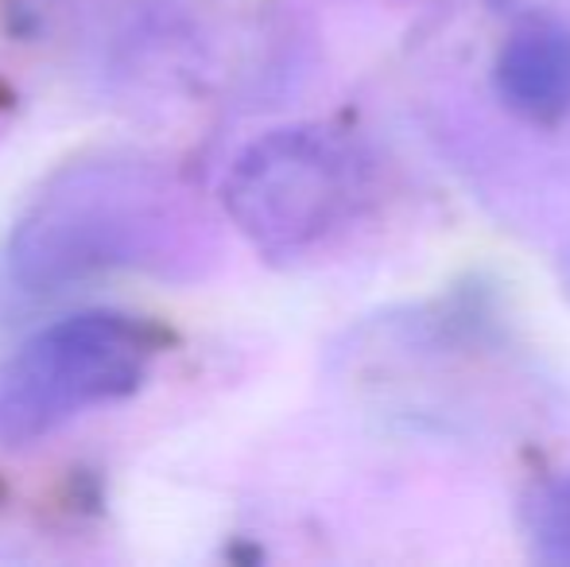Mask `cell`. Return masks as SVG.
Instances as JSON below:
<instances>
[{
	"mask_svg": "<svg viewBox=\"0 0 570 567\" xmlns=\"http://www.w3.org/2000/svg\"><path fill=\"white\" fill-rule=\"evenodd\" d=\"M156 342L120 311H82L36 331L0 365V443L23 447L148 381Z\"/></svg>",
	"mask_w": 570,
	"mask_h": 567,
	"instance_id": "6da1fadb",
	"label": "cell"
},
{
	"mask_svg": "<svg viewBox=\"0 0 570 567\" xmlns=\"http://www.w3.org/2000/svg\"><path fill=\"white\" fill-rule=\"evenodd\" d=\"M357 198V164L323 129H276L248 144L226 175V211L268 257L326 237Z\"/></svg>",
	"mask_w": 570,
	"mask_h": 567,
	"instance_id": "3957f363",
	"label": "cell"
},
{
	"mask_svg": "<svg viewBox=\"0 0 570 567\" xmlns=\"http://www.w3.org/2000/svg\"><path fill=\"white\" fill-rule=\"evenodd\" d=\"M497 98L532 125L570 117V23L528 16L504 36L493 62Z\"/></svg>",
	"mask_w": 570,
	"mask_h": 567,
	"instance_id": "277c9868",
	"label": "cell"
},
{
	"mask_svg": "<svg viewBox=\"0 0 570 567\" xmlns=\"http://www.w3.org/2000/svg\"><path fill=\"white\" fill-rule=\"evenodd\" d=\"M528 532L543 564L570 567V475L551 478L535 490L528 509Z\"/></svg>",
	"mask_w": 570,
	"mask_h": 567,
	"instance_id": "5b68a950",
	"label": "cell"
},
{
	"mask_svg": "<svg viewBox=\"0 0 570 567\" xmlns=\"http://www.w3.org/2000/svg\"><path fill=\"white\" fill-rule=\"evenodd\" d=\"M159 222V187L148 172L94 164L67 172L28 211L12 242V273L20 284L43 287L114 268L148 250Z\"/></svg>",
	"mask_w": 570,
	"mask_h": 567,
	"instance_id": "7a4b0ae2",
	"label": "cell"
}]
</instances>
